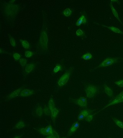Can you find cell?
<instances>
[{"instance_id": "37", "label": "cell", "mask_w": 123, "mask_h": 138, "mask_svg": "<svg viewBox=\"0 0 123 138\" xmlns=\"http://www.w3.org/2000/svg\"><path fill=\"white\" fill-rule=\"evenodd\" d=\"M45 138H55L54 137H53L52 136H49L47 137H45Z\"/></svg>"}, {"instance_id": "11", "label": "cell", "mask_w": 123, "mask_h": 138, "mask_svg": "<svg viewBox=\"0 0 123 138\" xmlns=\"http://www.w3.org/2000/svg\"><path fill=\"white\" fill-rule=\"evenodd\" d=\"M123 102V97H119L117 96V97H116V98H115V99L114 100V101H112V102H111L109 104L107 105L106 107H105L104 108H103L102 109H101V110L99 111V112H100V111L102 110L103 109H105L106 108H107V107H109V106H110L111 105H114V104L119 103H121V102Z\"/></svg>"}, {"instance_id": "19", "label": "cell", "mask_w": 123, "mask_h": 138, "mask_svg": "<svg viewBox=\"0 0 123 138\" xmlns=\"http://www.w3.org/2000/svg\"><path fill=\"white\" fill-rule=\"evenodd\" d=\"M51 115L52 117L53 120H55L56 117H57V115L59 113V111L56 108H55L53 109L52 110H51Z\"/></svg>"}, {"instance_id": "12", "label": "cell", "mask_w": 123, "mask_h": 138, "mask_svg": "<svg viewBox=\"0 0 123 138\" xmlns=\"http://www.w3.org/2000/svg\"><path fill=\"white\" fill-rule=\"evenodd\" d=\"M94 23L96 24H98V25L102 26L104 27H106V28H109L110 30H111V31H112L113 32L116 33L123 34V32H122L120 29H119L118 28H117V27H108L107 26H104V25H102V24H98V23Z\"/></svg>"}, {"instance_id": "28", "label": "cell", "mask_w": 123, "mask_h": 138, "mask_svg": "<svg viewBox=\"0 0 123 138\" xmlns=\"http://www.w3.org/2000/svg\"><path fill=\"white\" fill-rule=\"evenodd\" d=\"M9 37L10 42L11 45L13 47H15V42L14 39L11 35H9Z\"/></svg>"}, {"instance_id": "17", "label": "cell", "mask_w": 123, "mask_h": 138, "mask_svg": "<svg viewBox=\"0 0 123 138\" xmlns=\"http://www.w3.org/2000/svg\"><path fill=\"white\" fill-rule=\"evenodd\" d=\"M104 88L105 93L109 96H112L113 95V91L111 90V89L105 84L104 85Z\"/></svg>"}, {"instance_id": "34", "label": "cell", "mask_w": 123, "mask_h": 138, "mask_svg": "<svg viewBox=\"0 0 123 138\" xmlns=\"http://www.w3.org/2000/svg\"><path fill=\"white\" fill-rule=\"evenodd\" d=\"M115 84L119 86L122 87H123V80H120L115 82Z\"/></svg>"}, {"instance_id": "21", "label": "cell", "mask_w": 123, "mask_h": 138, "mask_svg": "<svg viewBox=\"0 0 123 138\" xmlns=\"http://www.w3.org/2000/svg\"><path fill=\"white\" fill-rule=\"evenodd\" d=\"M25 124L24 122L22 121H19V122L15 125V128L18 129H21L24 128L25 127Z\"/></svg>"}, {"instance_id": "4", "label": "cell", "mask_w": 123, "mask_h": 138, "mask_svg": "<svg viewBox=\"0 0 123 138\" xmlns=\"http://www.w3.org/2000/svg\"><path fill=\"white\" fill-rule=\"evenodd\" d=\"M73 69L72 68H70L61 77L58 82V84L59 86H63L67 83L72 73Z\"/></svg>"}, {"instance_id": "8", "label": "cell", "mask_w": 123, "mask_h": 138, "mask_svg": "<svg viewBox=\"0 0 123 138\" xmlns=\"http://www.w3.org/2000/svg\"><path fill=\"white\" fill-rule=\"evenodd\" d=\"M22 89V87L19 88V89H17L16 90H15V91L12 92L9 95H8L6 97V100H5L7 101V100H10V99H12L14 98L15 97H17L18 96H19Z\"/></svg>"}, {"instance_id": "15", "label": "cell", "mask_w": 123, "mask_h": 138, "mask_svg": "<svg viewBox=\"0 0 123 138\" xmlns=\"http://www.w3.org/2000/svg\"><path fill=\"white\" fill-rule=\"evenodd\" d=\"M110 8H111V10H112V13H113V14H114V15L115 18H116L117 19H118V20L120 21L121 24H122V26H123V24H122V22L121 21V20H120V18H119V17L117 11V10L115 9L114 8V7L113 5H112V2H111L110 3Z\"/></svg>"}, {"instance_id": "1", "label": "cell", "mask_w": 123, "mask_h": 138, "mask_svg": "<svg viewBox=\"0 0 123 138\" xmlns=\"http://www.w3.org/2000/svg\"><path fill=\"white\" fill-rule=\"evenodd\" d=\"M19 9L18 5L14 4L10 2L9 3H5L3 4V11L5 15L6 18L10 20H12L15 18Z\"/></svg>"}, {"instance_id": "23", "label": "cell", "mask_w": 123, "mask_h": 138, "mask_svg": "<svg viewBox=\"0 0 123 138\" xmlns=\"http://www.w3.org/2000/svg\"><path fill=\"white\" fill-rule=\"evenodd\" d=\"M62 69V66L60 64H57L56 67L54 68L53 72L54 73H56L60 71H61Z\"/></svg>"}, {"instance_id": "18", "label": "cell", "mask_w": 123, "mask_h": 138, "mask_svg": "<svg viewBox=\"0 0 123 138\" xmlns=\"http://www.w3.org/2000/svg\"><path fill=\"white\" fill-rule=\"evenodd\" d=\"M48 106H49V108L51 111L55 108V103H54V100L52 97H51L50 99L49 103H48Z\"/></svg>"}, {"instance_id": "36", "label": "cell", "mask_w": 123, "mask_h": 138, "mask_svg": "<svg viewBox=\"0 0 123 138\" xmlns=\"http://www.w3.org/2000/svg\"><path fill=\"white\" fill-rule=\"evenodd\" d=\"M22 135H21V136H18L15 137H14V138H21V137H22Z\"/></svg>"}, {"instance_id": "24", "label": "cell", "mask_w": 123, "mask_h": 138, "mask_svg": "<svg viewBox=\"0 0 123 138\" xmlns=\"http://www.w3.org/2000/svg\"><path fill=\"white\" fill-rule=\"evenodd\" d=\"M92 55L89 53H87V54L83 55L82 56V58L85 60H89L92 59Z\"/></svg>"}, {"instance_id": "20", "label": "cell", "mask_w": 123, "mask_h": 138, "mask_svg": "<svg viewBox=\"0 0 123 138\" xmlns=\"http://www.w3.org/2000/svg\"><path fill=\"white\" fill-rule=\"evenodd\" d=\"M20 41L23 47L24 48H25V49H29V48L30 44L28 41L22 40H20Z\"/></svg>"}, {"instance_id": "22", "label": "cell", "mask_w": 123, "mask_h": 138, "mask_svg": "<svg viewBox=\"0 0 123 138\" xmlns=\"http://www.w3.org/2000/svg\"><path fill=\"white\" fill-rule=\"evenodd\" d=\"M36 113L37 116H42L43 114V109L40 106H38L36 110Z\"/></svg>"}, {"instance_id": "26", "label": "cell", "mask_w": 123, "mask_h": 138, "mask_svg": "<svg viewBox=\"0 0 123 138\" xmlns=\"http://www.w3.org/2000/svg\"><path fill=\"white\" fill-rule=\"evenodd\" d=\"M113 119L117 126H118L119 127H121V128H122V129H123V122H122L120 120H119L115 119V118H113Z\"/></svg>"}, {"instance_id": "2", "label": "cell", "mask_w": 123, "mask_h": 138, "mask_svg": "<svg viewBox=\"0 0 123 138\" xmlns=\"http://www.w3.org/2000/svg\"><path fill=\"white\" fill-rule=\"evenodd\" d=\"M40 134L45 136H51L55 138H59V136L57 132L52 129L51 124L45 128H42L37 130Z\"/></svg>"}, {"instance_id": "16", "label": "cell", "mask_w": 123, "mask_h": 138, "mask_svg": "<svg viewBox=\"0 0 123 138\" xmlns=\"http://www.w3.org/2000/svg\"><path fill=\"white\" fill-rule=\"evenodd\" d=\"M35 65L31 63L27 64L25 68V71L27 73H29L32 72L35 68Z\"/></svg>"}, {"instance_id": "14", "label": "cell", "mask_w": 123, "mask_h": 138, "mask_svg": "<svg viewBox=\"0 0 123 138\" xmlns=\"http://www.w3.org/2000/svg\"><path fill=\"white\" fill-rule=\"evenodd\" d=\"M87 21L86 17L84 15H82L79 19L77 21L76 23V25L77 26H79L82 24H85L86 23Z\"/></svg>"}, {"instance_id": "29", "label": "cell", "mask_w": 123, "mask_h": 138, "mask_svg": "<svg viewBox=\"0 0 123 138\" xmlns=\"http://www.w3.org/2000/svg\"><path fill=\"white\" fill-rule=\"evenodd\" d=\"M20 64L22 66H24L26 65L27 63L26 59L25 58L21 59L19 60Z\"/></svg>"}, {"instance_id": "3", "label": "cell", "mask_w": 123, "mask_h": 138, "mask_svg": "<svg viewBox=\"0 0 123 138\" xmlns=\"http://www.w3.org/2000/svg\"><path fill=\"white\" fill-rule=\"evenodd\" d=\"M45 31V30L43 29L41 33L40 38L39 45L43 51H47L48 44V36Z\"/></svg>"}, {"instance_id": "7", "label": "cell", "mask_w": 123, "mask_h": 138, "mask_svg": "<svg viewBox=\"0 0 123 138\" xmlns=\"http://www.w3.org/2000/svg\"><path fill=\"white\" fill-rule=\"evenodd\" d=\"M74 103L80 107H86L87 106V100L84 97H80L78 99L74 100Z\"/></svg>"}, {"instance_id": "32", "label": "cell", "mask_w": 123, "mask_h": 138, "mask_svg": "<svg viewBox=\"0 0 123 138\" xmlns=\"http://www.w3.org/2000/svg\"><path fill=\"white\" fill-rule=\"evenodd\" d=\"M21 55L18 53H15L13 55V57L15 60H18L21 58Z\"/></svg>"}, {"instance_id": "5", "label": "cell", "mask_w": 123, "mask_h": 138, "mask_svg": "<svg viewBox=\"0 0 123 138\" xmlns=\"http://www.w3.org/2000/svg\"><path fill=\"white\" fill-rule=\"evenodd\" d=\"M98 87L93 85H89L87 87L86 92L88 98L93 97L97 94L98 91Z\"/></svg>"}, {"instance_id": "27", "label": "cell", "mask_w": 123, "mask_h": 138, "mask_svg": "<svg viewBox=\"0 0 123 138\" xmlns=\"http://www.w3.org/2000/svg\"><path fill=\"white\" fill-rule=\"evenodd\" d=\"M50 109H49V108H47V106H45L44 107V109H43V111H44V113L45 114V115L49 116L50 115Z\"/></svg>"}, {"instance_id": "35", "label": "cell", "mask_w": 123, "mask_h": 138, "mask_svg": "<svg viewBox=\"0 0 123 138\" xmlns=\"http://www.w3.org/2000/svg\"><path fill=\"white\" fill-rule=\"evenodd\" d=\"M118 96L119 97H123V91H122V92H121L120 93V94H119V95H118Z\"/></svg>"}, {"instance_id": "25", "label": "cell", "mask_w": 123, "mask_h": 138, "mask_svg": "<svg viewBox=\"0 0 123 138\" xmlns=\"http://www.w3.org/2000/svg\"><path fill=\"white\" fill-rule=\"evenodd\" d=\"M63 14L65 16L67 17L71 15V14H72V11L70 8H67L64 10L63 12Z\"/></svg>"}, {"instance_id": "10", "label": "cell", "mask_w": 123, "mask_h": 138, "mask_svg": "<svg viewBox=\"0 0 123 138\" xmlns=\"http://www.w3.org/2000/svg\"><path fill=\"white\" fill-rule=\"evenodd\" d=\"M34 91L33 90H30L28 89H24L22 90L20 93L19 96L28 97L34 94Z\"/></svg>"}, {"instance_id": "31", "label": "cell", "mask_w": 123, "mask_h": 138, "mask_svg": "<svg viewBox=\"0 0 123 138\" xmlns=\"http://www.w3.org/2000/svg\"><path fill=\"white\" fill-rule=\"evenodd\" d=\"M76 35L78 36H82L84 35V33L81 29H78L76 32Z\"/></svg>"}, {"instance_id": "9", "label": "cell", "mask_w": 123, "mask_h": 138, "mask_svg": "<svg viewBox=\"0 0 123 138\" xmlns=\"http://www.w3.org/2000/svg\"><path fill=\"white\" fill-rule=\"evenodd\" d=\"M79 126L80 124L78 122H75L72 125L71 128L69 130L68 134V136H72L73 134L75 132V131L79 128Z\"/></svg>"}, {"instance_id": "30", "label": "cell", "mask_w": 123, "mask_h": 138, "mask_svg": "<svg viewBox=\"0 0 123 138\" xmlns=\"http://www.w3.org/2000/svg\"><path fill=\"white\" fill-rule=\"evenodd\" d=\"M25 56L27 58H30L33 55V53L31 51H26L25 52Z\"/></svg>"}, {"instance_id": "33", "label": "cell", "mask_w": 123, "mask_h": 138, "mask_svg": "<svg viewBox=\"0 0 123 138\" xmlns=\"http://www.w3.org/2000/svg\"><path fill=\"white\" fill-rule=\"evenodd\" d=\"M93 115H89L86 117V120L87 122H90L93 119Z\"/></svg>"}, {"instance_id": "38", "label": "cell", "mask_w": 123, "mask_h": 138, "mask_svg": "<svg viewBox=\"0 0 123 138\" xmlns=\"http://www.w3.org/2000/svg\"></svg>"}, {"instance_id": "13", "label": "cell", "mask_w": 123, "mask_h": 138, "mask_svg": "<svg viewBox=\"0 0 123 138\" xmlns=\"http://www.w3.org/2000/svg\"><path fill=\"white\" fill-rule=\"evenodd\" d=\"M89 111L86 110H84L81 111L79 114L78 115V119L79 120H81L84 119L86 117L89 115Z\"/></svg>"}, {"instance_id": "6", "label": "cell", "mask_w": 123, "mask_h": 138, "mask_svg": "<svg viewBox=\"0 0 123 138\" xmlns=\"http://www.w3.org/2000/svg\"><path fill=\"white\" fill-rule=\"evenodd\" d=\"M119 58H108L102 62L97 67H96L95 69L100 68V67H105L111 65L113 64L117 63L119 61Z\"/></svg>"}]
</instances>
